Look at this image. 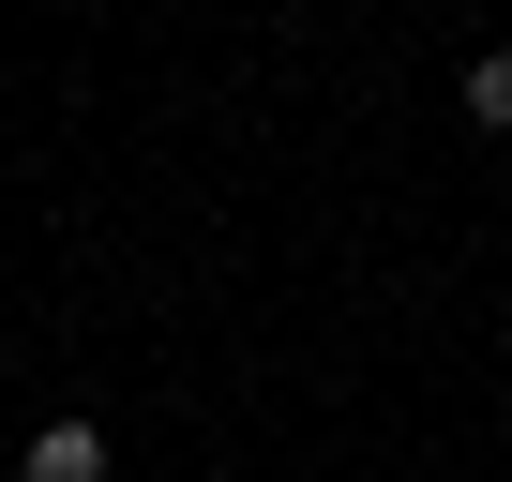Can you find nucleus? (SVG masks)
Here are the masks:
<instances>
[{
    "instance_id": "nucleus-1",
    "label": "nucleus",
    "mask_w": 512,
    "mask_h": 482,
    "mask_svg": "<svg viewBox=\"0 0 512 482\" xmlns=\"http://www.w3.org/2000/svg\"><path fill=\"white\" fill-rule=\"evenodd\" d=\"M16 482H106V437H91V422H46V437L16 452Z\"/></svg>"
},
{
    "instance_id": "nucleus-2",
    "label": "nucleus",
    "mask_w": 512,
    "mask_h": 482,
    "mask_svg": "<svg viewBox=\"0 0 512 482\" xmlns=\"http://www.w3.org/2000/svg\"><path fill=\"white\" fill-rule=\"evenodd\" d=\"M467 121H482V136H512V46H482V61H467Z\"/></svg>"
}]
</instances>
